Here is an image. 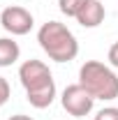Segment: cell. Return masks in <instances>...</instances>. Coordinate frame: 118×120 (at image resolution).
Returning a JSON list of instances; mask_svg holds the SVG:
<instances>
[{
	"mask_svg": "<svg viewBox=\"0 0 118 120\" xmlns=\"http://www.w3.org/2000/svg\"><path fill=\"white\" fill-rule=\"evenodd\" d=\"M60 104H63V109H65L72 118H83V116H88L90 111H93L95 97H93L81 83H72V86H67V88L63 90Z\"/></svg>",
	"mask_w": 118,
	"mask_h": 120,
	"instance_id": "4",
	"label": "cell"
},
{
	"mask_svg": "<svg viewBox=\"0 0 118 120\" xmlns=\"http://www.w3.org/2000/svg\"><path fill=\"white\" fill-rule=\"evenodd\" d=\"M21 58V49L12 37H0V67H12Z\"/></svg>",
	"mask_w": 118,
	"mask_h": 120,
	"instance_id": "7",
	"label": "cell"
},
{
	"mask_svg": "<svg viewBox=\"0 0 118 120\" xmlns=\"http://www.w3.org/2000/svg\"><path fill=\"white\" fill-rule=\"evenodd\" d=\"M106 58H109V65H111V67H118V42H114V44H111L109 56H106Z\"/></svg>",
	"mask_w": 118,
	"mask_h": 120,
	"instance_id": "11",
	"label": "cell"
},
{
	"mask_svg": "<svg viewBox=\"0 0 118 120\" xmlns=\"http://www.w3.org/2000/svg\"><path fill=\"white\" fill-rule=\"evenodd\" d=\"M9 95H12V90H9V83H7V79H2V76H0V106L7 104Z\"/></svg>",
	"mask_w": 118,
	"mask_h": 120,
	"instance_id": "10",
	"label": "cell"
},
{
	"mask_svg": "<svg viewBox=\"0 0 118 120\" xmlns=\"http://www.w3.org/2000/svg\"><path fill=\"white\" fill-rule=\"evenodd\" d=\"M95 120H118V106H104L95 113Z\"/></svg>",
	"mask_w": 118,
	"mask_h": 120,
	"instance_id": "9",
	"label": "cell"
},
{
	"mask_svg": "<svg viewBox=\"0 0 118 120\" xmlns=\"http://www.w3.org/2000/svg\"><path fill=\"white\" fill-rule=\"evenodd\" d=\"M86 2H88V0H58V9H60L65 16L76 19V14L83 9V5H86Z\"/></svg>",
	"mask_w": 118,
	"mask_h": 120,
	"instance_id": "8",
	"label": "cell"
},
{
	"mask_svg": "<svg viewBox=\"0 0 118 120\" xmlns=\"http://www.w3.org/2000/svg\"><path fill=\"white\" fill-rule=\"evenodd\" d=\"M0 26L7 30L9 35H28L32 26H35V19L26 7H19V5H9L0 12Z\"/></svg>",
	"mask_w": 118,
	"mask_h": 120,
	"instance_id": "5",
	"label": "cell"
},
{
	"mask_svg": "<svg viewBox=\"0 0 118 120\" xmlns=\"http://www.w3.org/2000/svg\"><path fill=\"white\" fill-rule=\"evenodd\" d=\"M79 83L95 99L111 102L118 97V76L116 72L100 60H86L79 69Z\"/></svg>",
	"mask_w": 118,
	"mask_h": 120,
	"instance_id": "3",
	"label": "cell"
},
{
	"mask_svg": "<svg viewBox=\"0 0 118 120\" xmlns=\"http://www.w3.org/2000/svg\"><path fill=\"white\" fill-rule=\"evenodd\" d=\"M7 120H35V118H30V116H23V113H16V116H9Z\"/></svg>",
	"mask_w": 118,
	"mask_h": 120,
	"instance_id": "12",
	"label": "cell"
},
{
	"mask_svg": "<svg viewBox=\"0 0 118 120\" xmlns=\"http://www.w3.org/2000/svg\"><path fill=\"white\" fill-rule=\"evenodd\" d=\"M104 16H106V9H104L102 2L100 0H88L83 5V9L76 14V23L83 26V28H97L104 21Z\"/></svg>",
	"mask_w": 118,
	"mask_h": 120,
	"instance_id": "6",
	"label": "cell"
},
{
	"mask_svg": "<svg viewBox=\"0 0 118 120\" xmlns=\"http://www.w3.org/2000/svg\"><path fill=\"white\" fill-rule=\"evenodd\" d=\"M37 42L53 62H70L79 56V42L74 32L60 21H46L37 30Z\"/></svg>",
	"mask_w": 118,
	"mask_h": 120,
	"instance_id": "2",
	"label": "cell"
},
{
	"mask_svg": "<svg viewBox=\"0 0 118 120\" xmlns=\"http://www.w3.org/2000/svg\"><path fill=\"white\" fill-rule=\"evenodd\" d=\"M19 81L26 90V99L35 109H46L56 99V81L49 69V65L42 60H26L19 67Z\"/></svg>",
	"mask_w": 118,
	"mask_h": 120,
	"instance_id": "1",
	"label": "cell"
}]
</instances>
